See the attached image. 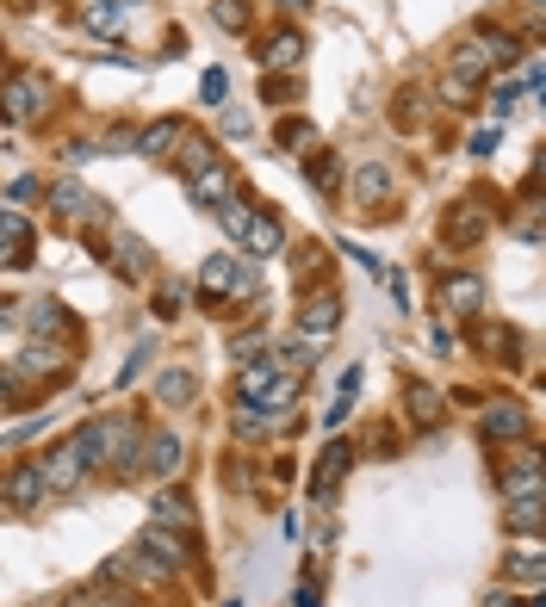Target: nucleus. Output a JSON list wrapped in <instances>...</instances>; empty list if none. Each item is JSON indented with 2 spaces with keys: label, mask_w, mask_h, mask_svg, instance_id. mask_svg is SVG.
Returning <instances> with one entry per match:
<instances>
[{
  "label": "nucleus",
  "mask_w": 546,
  "mask_h": 607,
  "mask_svg": "<svg viewBox=\"0 0 546 607\" xmlns=\"http://www.w3.org/2000/svg\"><path fill=\"white\" fill-rule=\"evenodd\" d=\"M75 453H81V465L94 472V465H112L118 477H131L136 472V453H143V440H136V428L124 416H106V421H87L75 435Z\"/></svg>",
  "instance_id": "1"
},
{
  "label": "nucleus",
  "mask_w": 546,
  "mask_h": 607,
  "mask_svg": "<svg viewBox=\"0 0 546 607\" xmlns=\"http://www.w3.org/2000/svg\"><path fill=\"white\" fill-rule=\"evenodd\" d=\"M50 106H57V87L38 69H13V75L0 81V118L7 124H38Z\"/></svg>",
  "instance_id": "2"
},
{
  "label": "nucleus",
  "mask_w": 546,
  "mask_h": 607,
  "mask_svg": "<svg viewBox=\"0 0 546 607\" xmlns=\"http://www.w3.org/2000/svg\"><path fill=\"white\" fill-rule=\"evenodd\" d=\"M136 558L156 570V576H168V570H180L187 558H193V551H187V539H180L175 527H156V521H150V533L136 539Z\"/></svg>",
  "instance_id": "3"
},
{
  "label": "nucleus",
  "mask_w": 546,
  "mask_h": 607,
  "mask_svg": "<svg viewBox=\"0 0 546 607\" xmlns=\"http://www.w3.org/2000/svg\"><path fill=\"white\" fill-rule=\"evenodd\" d=\"M38 477H44V490H57V496L81 490V484H87V465H81L75 440H62V447H50V453L38 459Z\"/></svg>",
  "instance_id": "4"
},
{
  "label": "nucleus",
  "mask_w": 546,
  "mask_h": 607,
  "mask_svg": "<svg viewBox=\"0 0 546 607\" xmlns=\"http://www.w3.org/2000/svg\"><path fill=\"white\" fill-rule=\"evenodd\" d=\"M485 229H490V211L478 205V199H460V205L441 217V236H448L453 248H472L478 236H485Z\"/></svg>",
  "instance_id": "5"
},
{
  "label": "nucleus",
  "mask_w": 546,
  "mask_h": 607,
  "mask_svg": "<svg viewBox=\"0 0 546 607\" xmlns=\"http://www.w3.org/2000/svg\"><path fill=\"white\" fill-rule=\"evenodd\" d=\"M249 285L254 279L236 266V254H205V266H199V291H236V298H242Z\"/></svg>",
  "instance_id": "6"
},
{
  "label": "nucleus",
  "mask_w": 546,
  "mask_h": 607,
  "mask_svg": "<svg viewBox=\"0 0 546 607\" xmlns=\"http://www.w3.org/2000/svg\"><path fill=\"white\" fill-rule=\"evenodd\" d=\"M478 428H485V440H509V447H522V440H527V409H522V403H490Z\"/></svg>",
  "instance_id": "7"
},
{
  "label": "nucleus",
  "mask_w": 546,
  "mask_h": 607,
  "mask_svg": "<svg viewBox=\"0 0 546 607\" xmlns=\"http://www.w3.org/2000/svg\"><path fill=\"white\" fill-rule=\"evenodd\" d=\"M348 465H354V447L330 440V447H323V459H317V472H311V496H317V502H330L335 484H342V472H348Z\"/></svg>",
  "instance_id": "8"
},
{
  "label": "nucleus",
  "mask_w": 546,
  "mask_h": 607,
  "mask_svg": "<svg viewBox=\"0 0 546 607\" xmlns=\"http://www.w3.org/2000/svg\"><path fill=\"white\" fill-rule=\"evenodd\" d=\"M348 192H354V205L385 211V205H391V168H379V162H367V168H354Z\"/></svg>",
  "instance_id": "9"
},
{
  "label": "nucleus",
  "mask_w": 546,
  "mask_h": 607,
  "mask_svg": "<svg viewBox=\"0 0 546 607\" xmlns=\"http://www.w3.org/2000/svg\"><path fill=\"white\" fill-rule=\"evenodd\" d=\"M478 304H485V279H478V273H453V279L441 285V310H448V317H478Z\"/></svg>",
  "instance_id": "10"
},
{
  "label": "nucleus",
  "mask_w": 546,
  "mask_h": 607,
  "mask_svg": "<svg viewBox=\"0 0 546 607\" xmlns=\"http://www.w3.org/2000/svg\"><path fill=\"white\" fill-rule=\"evenodd\" d=\"M112 266L124 273V279H150V273H156V254H150V242H143V236L118 229V254H112Z\"/></svg>",
  "instance_id": "11"
},
{
  "label": "nucleus",
  "mask_w": 546,
  "mask_h": 607,
  "mask_svg": "<svg viewBox=\"0 0 546 607\" xmlns=\"http://www.w3.org/2000/svg\"><path fill=\"white\" fill-rule=\"evenodd\" d=\"M150 521H156V527H175V533H193V527H199L193 502H187L180 490H156V502H150Z\"/></svg>",
  "instance_id": "12"
},
{
  "label": "nucleus",
  "mask_w": 546,
  "mask_h": 607,
  "mask_svg": "<svg viewBox=\"0 0 546 607\" xmlns=\"http://www.w3.org/2000/svg\"><path fill=\"white\" fill-rule=\"evenodd\" d=\"M342 323V298H335V291H317L311 304H305V310H298V335H330V329Z\"/></svg>",
  "instance_id": "13"
},
{
  "label": "nucleus",
  "mask_w": 546,
  "mask_h": 607,
  "mask_svg": "<svg viewBox=\"0 0 546 607\" xmlns=\"http://www.w3.org/2000/svg\"><path fill=\"white\" fill-rule=\"evenodd\" d=\"M44 477H38V465H13V472H7V502H13V509H44Z\"/></svg>",
  "instance_id": "14"
},
{
  "label": "nucleus",
  "mask_w": 546,
  "mask_h": 607,
  "mask_svg": "<svg viewBox=\"0 0 546 607\" xmlns=\"http://www.w3.org/2000/svg\"><path fill=\"white\" fill-rule=\"evenodd\" d=\"M503 496H541V453L522 440V453H515V465L503 472Z\"/></svg>",
  "instance_id": "15"
},
{
  "label": "nucleus",
  "mask_w": 546,
  "mask_h": 607,
  "mask_svg": "<svg viewBox=\"0 0 546 607\" xmlns=\"http://www.w3.org/2000/svg\"><path fill=\"white\" fill-rule=\"evenodd\" d=\"M242 248H249V254H280V248H286V229H280V217L254 211L249 229H242Z\"/></svg>",
  "instance_id": "16"
},
{
  "label": "nucleus",
  "mask_w": 546,
  "mask_h": 607,
  "mask_svg": "<svg viewBox=\"0 0 546 607\" xmlns=\"http://www.w3.org/2000/svg\"><path fill=\"white\" fill-rule=\"evenodd\" d=\"M143 472H150V477H175L180 472V440L175 435L143 440Z\"/></svg>",
  "instance_id": "17"
},
{
  "label": "nucleus",
  "mask_w": 546,
  "mask_h": 607,
  "mask_svg": "<svg viewBox=\"0 0 546 607\" xmlns=\"http://www.w3.org/2000/svg\"><path fill=\"white\" fill-rule=\"evenodd\" d=\"M503 576H509V583H527V588H541V576H546V558H541V546H522V551H509V558H503Z\"/></svg>",
  "instance_id": "18"
},
{
  "label": "nucleus",
  "mask_w": 546,
  "mask_h": 607,
  "mask_svg": "<svg viewBox=\"0 0 546 607\" xmlns=\"http://www.w3.org/2000/svg\"><path fill=\"white\" fill-rule=\"evenodd\" d=\"M404 397H410V421H416V428H441L448 409H441V391H435V384H410Z\"/></svg>",
  "instance_id": "19"
},
{
  "label": "nucleus",
  "mask_w": 546,
  "mask_h": 607,
  "mask_svg": "<svg viewBox=\"0 0 546 607\" xmlns=\"http://www.w3.org/2000/svg\"><path fill=\"white\" fill-rule=\"evenodd\" d=\"M25 248H32L25 217H20V211H0V261H25Z\"/></svg>",
  "instance_id": "20"
},
{
  "label": "nucleus",
  "mask_w": 546,
  "mask_h": 607,
  "mask_svg": "<svg viewBox=\"0 0 546 607\" xmlns=\"http://www.w3.org/2000/svg\"><path fill=\"white\" fill-rule=\"evenodd\" d=\"M193 397H199L193 372H162V379H156V403H168V409H187Z\"/></svg>",
  "instance_id": "21"
},
{
  "label": "nucleus",
  "mask_w": 546,
  "mask_h": 607,
  "mask_svg": "<svg viewBox=\"0 0 546 607\" xmlns=\"http://www.w3.org/2000/svg\"><path fill=\"white\" fill-rule=\"evenodd\" d=\"M212 211H217V224H224V236H236V242H242V229H249V217H254L249 199H242V192H224Z\"/></svg>",
  "instance_id": "22"
},
{
  "label": "nucleus",
  "mask_w": 546,
  "mask_h": 607,
  "mask_svg": "<svg viewBox=\"0 0 546 607\" xmlns=\"http://www.w3.org/2000/svg\"><path fill=\"white\" fill-rule=\"evenodd\" d=\"M25 323H32V335H57V329H69V310H62L57 298H32V310H25Z\"/></svg>",
  "instance_id": "23"
},
{
  "label": "nucleus",
  "mask_w": 546,
  "mask_h": 607,
  "mask_svg": "<svg viewBox=\"0 0 546 607\" xmlns=\"http://www.w3.org/2000/svg\"><path fill=\"white\" fill-rule=\"evenodd\" d=\"M187 192H193L199 205H217V199H224V192H236V187H230V168H224V162H217V168L193 174V180H187Z\"/></svg>",
  "instance_id": "24"
},
{
  "label": "nucleus",
  "mask_w": 546,
  "mask_h": 607,
  "mask_svg": "<svg viewBox=\"0 0 546 607\" xmlns=\"http://www.w3.org/2000/svg\"><path fill=\"white\" fill-rule=\"evenodd\" d=\"M268 69H298L305 62V32H280V38H268Z\"/></svg>",
  "instance_id": "25"
},
{
  "label": "nucleus",
  "mask_w": 546,
  "mask_h": 607,
  "mask_svg": "<svg viewBox=\"0 0 546 607\" xmlns=\"http://www.w3.org/2000/svg\"><path fill=\"white\" fill-rule=\"evenodd\" d=\"M20 372H32V379H50V372H62V347L57 342H32L20 354Z\"/></svg>",
  "instance_id": "26"
},
{
  "label": "nucleus",
  "mask_w": 546,
  "mask_h": 607,
  "mask_svg": "<svg viewBox=\"0 0 546 607\" xmlns=\"http://www.w3.org/2000/svg\"><path fill=\"white\" fill-rule=\"evenodd\" d=\"M273 384V360H249L236 372V403H261V391Z\"/></svg>",
  "instance_id": "27"
},
{
  "label": "nucleus",
  "mask_w": 546,
  "mask_h": 607,
  "mask_svg": "<svg viewBox=\"0 0 546 607\" xmlns=\"http://www.w3.org/2000/svg\"><path fill=\"white\" fill-rule=\"evenodd\" d=\"M509 533H527V539H534V533H541V496H509Z\"/></svg>",
  "instance_id": "28"
},
{
  "label": "nucleus",
  "mask_w": 546,
  "mask_h": 607,
  "mask_svg": "<svg viewBox=\"0 0 546 607\" xmlns=\"http://www.w3.org/2000/svg\"><path fill=\"white\" fill-rule=\"evenodd\" d=\"M180 136H187V131H180L175 118H168V124H156V131H143V136H136V155H150V162H162V155H168V150L180 143Z\"/></svg>",
  "instance_id": "29"
},
{
  "label": "nucleus",
  "mask_w": 546,
  "mask_h": 607,
  "mask_svg": "<svg viewBox=\"0 0 546 607\" xmlns=\"http://www.w3.org/2000/svg\"><path fill=\"white\" fill-rule=\"evenodd\" d=\"M180 174H187V180H193V174H205V168H217V162H224V155L212 150V143H193V136H180Z\"/></svg>",
  "instance_id": "30"
},
{
  "label": "nucleus",
  "mask_w": 546,
  "mask_h": 607,
  "mask_svg": "<svg viewBox=\"0 0 546 607\" xmlns=\"http://www.w3.org/2000/svg\"><path fill=\"white\" fill-rule=\"evenodd\" d=\"M212 20L224 25V32H249V7H242V0H212Z\"/></svg>",
  "instance_id": "31"
},
{
  "label": "nucleus",
  "mask_w": 546,
  "mask_h": 607,
  "mask_svg": "<svg viewBox=\"0 0 546 607\" xmlns=\"http://www.w3.org/2000/svg\"><path fill=\"white\" fill-rule=\"evenodd\" d=\"M118 25H124V7H112V0L87 7V32H99V38H106V32H118Z\"/></svg>",
  "instance_id": "32"
},
{
  "label": "nucleus",
  "mask_w": 546,
  "mask_h": 607,
  "mask_svg": "<svg viewBox=\"0 0 546 607\" xmlns=\"http://www.w3.org/2000/svg\"><path fill=\"white\" fill-rule=\"evenodd\" d=\"M57 211H62V217H81V211H94V199H87L75 180H62V187H57Z\"/></svg>",
  "instance_id": "33"
},
{
  "label": "nucleus",
  "mask_w": 546,
  "mask_h": 607,
  "mask_svg": "<svg viewBox=\"0 0 546 607\" xmlns=\"http://www.w3.org/2000/svg\"><path fill=\"white\" fill-rule=\"evenodd\" d=\"M293 273H298V285H305V279H317V273H323V248H317V242H305V248L293 254Z\"/></svg>",
  "instance_id": "34"
},
{
  "label": "nucleus",
  "mask_w": 546,
  "mask_h": 607,
  "mask_svg": "<svg viewBox=\"0 0 546 607\" xmlns=\"http://www.w3.org/2000/svg\"><path fill=\"white\" fill-rule=\"evenodd\" d=\"M335 180H342L335 155H317V162H311V187H317V192H335Z\"/></svg>",
  "instance_id": "35"
},
{
  "label": "nucleus",
  "mask_w": 546,
  "mask_h": 607,
  "mask_svg": "<svg viewBox=\"0 0 546 607\" xmlns=\"http://www.w3.org/2000/svg\"><path fill=\"white\" fill-rule=\"evenodd\" d=\"M515 94H522V87H515V81H503V87L490 94V112H497V118H509V112H515Z\"/></svg>",
  "instance_id": "36"
},
{
  "label": "nucleus",
  "mask_w": 546,
  "mask_h": 607,
  "mask_svg": "<svg viewBox=\"0 0 546 607\" xmlns=\"http://www.w3.org/2000/svg\"><path fill=\"white\" fill-rule=\"evenodd\" d=\"M305 136H311V124H298V118H286V124H280V143H286V150H298Z\"/></svg>",
  "instance_id": "37"
},
{
  "label": "nucleus",
  "mask_w": 546,
  "mask_h": 607,
  "mask_svg": "<svg viewBox=\"0 0 546 607\" xmlns=\"http://www.w3.org/2000/svg\"><path fill=\"white\" fill-rule=\"evenodd\" d=\"M75 607H131V602H124V595H99L94 588V595H75Z\"/></svg>",
  "instance_id": "38"
},
{
  "label": "nucleus",
  "mask_w": 546,
  "mask_h": 607,
  "mask_svg": "<svg viewBox=\"0 0 546 607\" xmlns=\"http://www.w3.org/2000/svg\"><path fill=\"white\" fill-rule=\"evenodd\" d=\"M7 199H20V205H25V199H38V180H32V174H20V180L7 187Z\"/></svg>",
  "instance_id": "39"
},
{
  "label": "nucleus",
  "mask_w": 546,
  "mask_h": 607,
  "mask_svg": "<svg viewBox=\"0 0 546 607\" xmlns=\"http://www.w3.org/2000/svg\"><path fill=\"white\" fill-rule=\"evenodd\" d=\"M224 87H230V81H224V69H212V75L199 81V94H205V99H224Z\"/></svg>",
  "instance_id": "40"
},
{
  "label": "nucleus",
  "mask_w": 546,
  "mask_h": 607,
  "mask_svg": "<svg viewBox=\"0 0 546 607\" xmlns=\"http://www.w3.org/2000/svg\"><path fill=\"white\" fill-rule=\"evenodd\" d=\"M293 602H298V607H323V588H317V583H298Z\"/></svg>",
  "instance_id": "41"
},
{
  "label": "nucleus",
  "mask_w": 546,
  "mask_h": 607,
  "mask_svg": "<svg viewBox=\"0 0 546 607\" xmlns=\"http://www.w3.org/2000/svg\"><path fill=\"white\" fill-rule=\"evenodd\" d=\"M485 607H515V602H509L503 588H490V595H485Z\"/></svg>",
  "instance_id": "42"
},
{
  "label": "nucleus",
  "mask_w": 546,
  "mask_h": 607,
  "mask_svg": "<svg viewBox=\"0 0 546 607\" xmlns=\"http://www.w3.org/2000/svg\"><path fill=\"white\" fill-rule=\"evenodd\" d=\"M280 7H286V13H298V7H311V0H280Z\"/></svg>",
  "instance_id": "43"
},
{
  "label": "nucleus",
  "mask_w": 546,
  "mask_h": 607,
  "mask_svg": "<svg viewBox=\"0 0 546 607\" xmlns=\"http://www.w3.org/2000/svg\"><path fill=\"white\" fill-rule=\"evenodd\" d=\"M57 607H75V602H57Z\"/></svg>",
  "instance_id": "44"
},
{
  "label": "nucleus",
  "mask_w": 546,
  "mask_h": 607,
  "mask_svg": "<svg viewBox=\"0 0 546 607\" xmlns=\"http://www.w3.org/2000/svg\"><path fill=\"white\" fill-rule=\"evenodd\" d=\"M224 607H236V602H224Z\"/></svg>",
  "instance_id": "45"
}]
</instances>
